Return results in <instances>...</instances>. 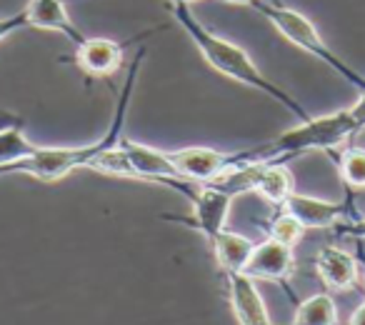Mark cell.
I'll return each instance as SVG.
<instances>
[{
	"instance_id": "1",
	"label": "cell",
	"mask_w": 365,
	"mask_h": 325,
	"mask_svg": "<svg viewBox=\"0 0 365 325\" xmlns=\"http://www.w3.org/2000/svg\"><path fill=\"white\" fill-rule=\"evenodd\" d=\"M170 13L178 26L188 33V38L195 43L200 56L205 58V63H208L213 71H218L220 76L230 78V81L240 83V86H248V88H253V91H260V93H265V96H270L283 108H288L300 123L313 118L293 96H288L283 88L275 86L270 78H265L263 71L255 66L253 58H250L243 48L230 43L228 38H220V36H215L213 31H208V28L195 18L190 6H185V3H170Z\"/></svg>"
},
{
	"instance_id": "2",
	"label": "cell",
	"mask_w": 365,
	"mask_h": 325,
	"mask_svg": "<svg viewBox=\"0 0 365 325\" xmlns=\"http://www.w3.org/2000/svg\"><path fill=\"white\" fill-rule=\"evenodd\" d=\"M145 53L133 61L130 73L125 78V86H123V93L118 98L115 105V115H113V123L108 128V133L96 143H88V145H78V148H46L38 145L31 155L21 158V160H13L8 165H0V175H11V173H26L36 180H43V183H56V180L71 175L73 170L88 168L91 170L93 160L101 155L106 148L115 145L123 138V125H125V115H128V105H130V96L133 88H135V78L138 71H140V61Z\"/></svg>"
},
{
	"instance_id": "3",
	"label": "cell",
	"mask_w": 365,
	"mask_h": 325,
	"mask_svg": "<svg viewBox=\"0 0 365 325\" xmlns=\"http://www.w3.org/2000/svg\"><path fill=\"white\" fill-rule=\"evenodd\" d=\"M358 133L363 130L355 123L350 108H345V110L330 113V115L303 120L300 125L280 133L278 138H273L270 143H263L258 148L240 150L238 162H285L290 158H298L310 150L333 153L335 148L345 145Z\"/></svg>"
},
{
	"instance_id": "4",
	"label": "cell",
	"mask_w": 365,
	"mask_h": 325,
	"mask_svg": "<svg viewBox=\"0 0 365 325\" xmlns=\"http://www.w3.org/2000/svg\"><path fill=\"white\" fill-rule=\"evenodd\" d=\"M253 8L275 28V31L280 33V36L285 38V41H290L293 46H298L300 51L310 53V56L318 58L320 63H325L330 71H335L343 81H348L355 91H360V93L365 91V78L360 76V73H355L348 63H343L333 51H330L328 43L323 41V36H320V31L315 28V23L310 21V18H305L303 13L288 8L285 3L255 0Z\"/></svg>"
},
{
	"instance_id": "5",
	"label": "cell",
	"mask_w": 365,
	"mask_h": 325,
	"mask_svg": "<svg viewBox=\"0 0 365 325\" xmlns=\"http://www.w3.org/2000/svg\"><path fill=\"white\" fill-rule=\"evenodd\" d=\"M235 198L238 195L220 188L215 183H198L193 195H190L193 213H190L188 220H182V223H188L193 230H198L210 243L220 230H225V220H228L230 205H233Z\"/></svg>"
},
{
	"instance_id": "6",
	"label": "cell",
	"mask_w": 365,
	"mask_h": 325,
	"mask_svg": "<svg viewBox=\"0 0 365 325\" xmlns=\"http://www.w3.org/2000/svg\"><path fill=\"white\" fill-rule=\"evenodd\" d=\"M283 210H288L293 218H298L305 230H333L343 220L358 215L355 213L353 198L320 200L303 193H290V198L283 203Z\"/></svg>"
},
{
	"instance_id": "7",
	"label": "cell",
	"mask_w": 365,
	"mask_h": 325,
	"mask_svg": "<svg viewBox=\"0 0 365 325\" xmlns=\"http://www.w3.org/2000/svg\"><path fill=\"white\" fill-rule=\"evenodd\" d=\"M173 162H175L178 173L182 175L185 183H208L215 175H220L223 170H228L230 165H235V153H223L215 148H182V150L170 153Z\"/></svg>"
},
{
	"instance_id": "8",
	"label": "cell",
	"mask_w": 365,
	"mask_h": 325,
	"mask_svg": "<svg viewBox=\"0 0 365 325\" xmlns=\"http://www.w3.org/2000/svg\"><path fill=\"white\" fill-rule=\"evenodd\" d=\"M245 275L253 280H270V283H288L295 273V255L293 248L268 238L263 243H255L248 263L243 268Z\"/></svg>"
},
{
	"instance_id": "9",
	"label": "cell",
	"mask_w": 365,
	"mask_h": 325,
	"mask_svg": "<svg viewBox=\"0 0 365 325\" xmlns=\"http://www.w3.org/2000/svg\"><path fill=\"white\" fill-rule=\"evenodd\" d=\"M223 278L238 325H273L263 295L250 275H245L243 270H230V273H223Z\"/></svg>"
},
{
	"instance_id": "10",
	"label": "cell",
	"mask_w": 365,
	"mask_h": 325,
	"mask_svg": "<svg viewBox=\"0 0 365 325\" xmlns=\"http://www.w3.org/2000/svg\"><path fill=\"white\" fill-rule=\"evenodd\" d=\"M315 273L323 280V285L335 293L353 290L360 280V265L348 250L338 245H325L315 255Z\"/></svg>"
},
{
	"instance_id": "11",
	"label": "cell",
	"mask_w": 365,
	"mask_h": 325,
	"mask_svg": "<svg viewBox=\"0 0 365 325\" xmlns=\"http://www.w3.org/2000/svg\"><path fill=\"white\" fill-rule=\"evenodd\" d=\"M76 63L93 78H108L120 71L123 46L110 38H86L76 46Z\"/></svg>"
},
{
	"instance_id": "12",
	"label": "cell",
	"mask_w": 365,
	"mask_h": 325,
	"mask_svg": "<svg viewBox=\"0 0 365 325\" xmlns=\"http://www.w3.org/2000/svg\"><path fill=\"white\" fill-rule=\"evenodd\" d=\"M28 18V26L41 28V31H53L66 36L73 46H81L86 41L76 23L71 21V13L66 8V0H28V6L23 8Z\"/></svg>"
},
{
	"instance_id": "13",
	"label": "cell",
	"mask_w": 365,
	"mask_h": 325,
	"mask_svg": "<svg viewBox=\"0 0 365 325\" xmlns=\"http://www.w3.org/2000/svg\"><path fill=\"white\" fill-rule=\"evenodd\" d=\"M210 248H213L215 263H218L220 273H230V270H243L248 263L250 253H253L255 243L250 238L233 230H220L213 240H210Z\"/></svg>"
},
{
	"instance_id": "14",
	"label": "cell",
	"mask_w": 365,
	"mask_h": 325,
	"mask_svg": "<svg viewBox=\"0 0 365 325\" xmlns=\"http://www.w3.org/2000/svg\"><path fill=\"white\" fill-rule=\"evenodd\" d=\"M255 193L268 200L270 205H275V208H283L290 193H295L293 175L285 168V162H263L258 183H255Z\"/></svg>"
},
{
	"instance_id": "15",
	"label": "cell",
	"mask_w": 365,
	"mask_h": 325,
	"mask_svg": "<svg viewBox=\"0 0 365 325\" xmlns=\"http://www.w3.org/2000/svg\"><path fill=\"white\" fill-rule=\"evenodd\" d=\"M293 325H338V305L333 295L318 293L298 303Z\"/></svg>"
},
{
	"instance_id": "16",
	"label": "cell",
	"mask_w": 365,
	"mask_h": 325,
	"mask_svg": "<svg viewBox=\"0 0 365 325\" xmlns=\"http://www.w3.org/2000/svg\"><path fill=\"white\" fill-rule=\"evenodd\" d=\"M340 180L348 190H365V148L350 145L335 155Z\"/></svg>"
},
{
	"instance_id": "17",
	"label": "cell",
	"mask_w": 365,
	"mask_h": 325,
	"mask_svg": "<svg viewBox=\"0 0 365 325\" xmlns=\"http://www.w3.org/2000/svg\"><path fill=\"white\" fill-rule=\"evenodd\" d=\"M36 148H38L36 143L28 140V135L23 133V123L0 128V165L21 160V158L31 155Z\"/></svg>"
},
{
	"instance_id": "18",
	"label": "cell",
	"mask_w": 365,
	"mask_h": 325,
	"mask_svg": "<svg viewBox=\"0 0 365 325\" xmlns=\"http://www.w3.org/2000/svg\"><path fill=\"white\" fill-rule=\"evenodd\" d=\"M303 235H305V228L300 225L298 218H293V215L288 213V210L280 208V213L270 218L268 238L278 240V243L288 245V248H295V245L303 240Z\"/></svg>"
},
{
	"instance_id": "19",
	"label": "cell",
	"mask_w": 365,
	"mask_h": 325,
	"mask_svg": "<svg viewBox=\"0 0 365 325\" xmlns=\"http://www.w3.org/2000/svg\"><path fill=\"white\" fill-rule=\"evenodd\" d=\"M340 238H353V240H365V215H355V218H348L333 228Z\"/></svg>"
},
{
	"instance_id": "20",
	"label": "cell",
	"mask_w": 365,
	"mask_h": 325,
	"mask_svg": "<svg viewBox=\"0 0 365 325\" xmlns=\"http://www.w3.org/2000/svg\"><path fill=\"white\" fill-rule=\"evenodd\" d=\"M21 28H28L26 11L16 13V16H6V18H0V43L6 41V38H11L16 31H21Z\"/></svg>"
},
{
	"instance_id": "21",
	"label": "cell",
	"mask_w": 365,
	"mask_h": 325,
	"mask_svg": "<svg viewBox=\"0 0 365 325\" xmlns=\"http://www.w3.org/2000/svg\"><path fill=\"white\" fill-rule=\"evenodd\" d=\"M348 325H365V300L358 305V308L353 310V315H350V323Z\"/></svg>"
},
{
	"instance_id": "22",
	"label": "cell",
	"mask_w": 365,
	"mask_h": 325,
	"mask_svg": "<svg viewBox=\"0 0 365 325\" xmlns=\"http://www.w3.org/2000/svg\"><path fill=\"white\" fill-rule=\"evenodd\" d=\"M21 123V118L13 115V113H6V110H0V128H8V125H18Z\"/></svg>"
},
{
	"instance_id": "23",
	"label": "cell",
	"mask_w": 365,
	"mask_h": 325,
	"mask_svg": "<svg viewBox=\"0 0 365 325\" xmlns=\"http://www.w3.org/2000/svg\"><path fill=\"white\" fill-rule=\"evenodd\" d=\"M223 3H230V6H248V8L255 6V0H223Z\"/></svg>"
},
{
	"instance_id": "24",
	"label": "cell",
	"mask_w": 365,
	"mask_h": 325,
	"mask_svg": "<svg viewBox=\"0 0 365 325\" xmlns=\"http://www.w3.org/2000/svg\"><path fill=\"white\" fill-rule=\"evenodd\" d=\"M170 3H185V6H193V3H198V0H170Z\"/></svg>"
},
{
	"instance_id": "25",
	"label": "cell",
	"mask_w": 365,
	"mask_h": 325,
	"mask_svg": "<svg viewBox=\"0 0 365 325\" xmlns=\"http://www.w3.org/2000/svg\"><path fill=\"white\" fill-rule=\"evenodd\" d=\"M268 3H283V0H268Z\"/></svg>"
},
{
	"instance_id": "26",
	"label": "cell",
	"mask_w": 365,
	"mask_h": 325,
	"mask_svg": "<svg viewBox=\"0 0 365 325\" xmlns=\"http://www.w3.org/2000/svg\"><path fill=\"white\" fill-rule=\"evenodd\" d=\"M363 265H365V260H363Z\"/></svg>"
}]
</instances>
